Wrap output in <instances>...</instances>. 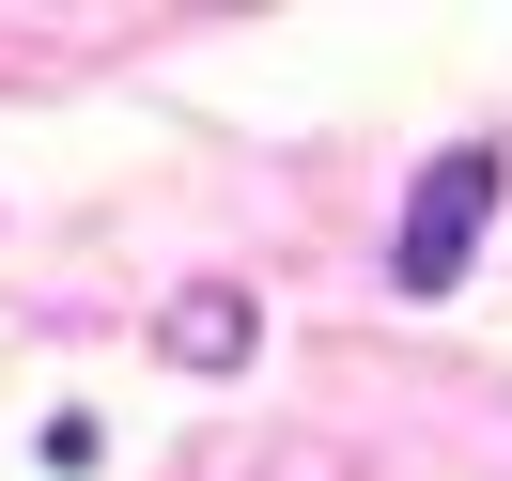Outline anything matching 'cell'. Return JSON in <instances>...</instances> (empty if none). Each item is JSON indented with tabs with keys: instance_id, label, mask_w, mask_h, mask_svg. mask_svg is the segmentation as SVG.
<instances>
[{
	"instance_id": "cell-1",
	"label": "cell",
	"mask_w": 512,
	"mask_h": 481,
	"mask_svg": "<svg viewBox=\"0 0 512 481\" xmlns=\"http://www.w3.org/2000/svg\"><path fill=\"white\" fill-rule=\"evenodd\" d=\"M481 218H497V156H435L419 202H404V233H388V280H404V295H450L466 249H481Z\"/></svg>"
},
{
	"instance_id": "cell-2",
	"label": "cell",
	"mask_w": 512,
	"mask_h": 481,
	"mask_svg": "<svg viewBox=\"0 0 512 481\" xmlns=\"http://www.w3.org/2000/svg\"><path fill=\"white\" fill-rule=\"evenodd\" d=\"M249 342V311H233V295H187V311H171V357H233Z\"/></svg>"
}]
</instances>
